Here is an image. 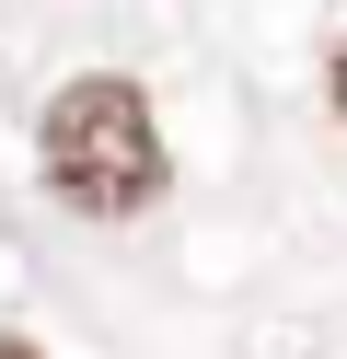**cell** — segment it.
<instances>
[{"mask_svg": "<svg viewBox=\"0 0 347 359\" xmlns=\"http://www.w3.org/2000/svg\"><path fill=\"white\" fill-rule=\"evenodd\" d=\"M336 116H347V47H336Z\"/></svg>", "mask_w": 347, "mask_h": 359, "instance_id": "3", "label": "cell"}, {"mask_svg": "<svg viewBox=\"0 0 347 359\" xmlns=\"http://www.w3.org/2000/svg\"><path fill=\"white\" fill-rule=\"evenodd\" d=\"M35 174H46V197H58V209H81V220H139L162 186H174L151 93H139L128 70H81V81H58V93H46V116H35Z\"/></svg>", "mask_w": 347, "mask_h": 359, "instance_id": "1", "label": "cell"}, {"mask_svg": "<svg viewBox=\"0 0 347 359\" xmlns=\"http://www.w3.org/2000/svg\"><path fill=\"white\" fill-rule=\"evenodd\" d=\"M0 359H46V348H35V336H0Z\"/></svg>", "mask_w": 347, "mask_h": 359, "instance_id": "2", "label": "cell"}]
</instances>
